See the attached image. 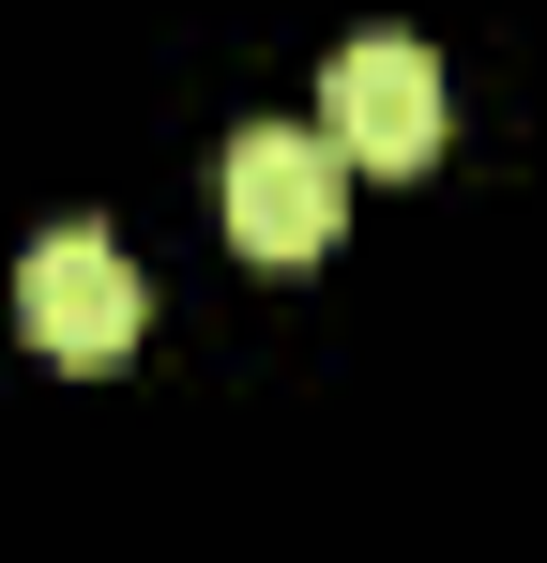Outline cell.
Wrapping results in <instances>:
<instances>
[{
  "mask_svg": "<svg viewBox=\"0 0 547 563\" xmlns=\"http://www.w3.org/2000/svg\"><path fill=\"white\" fill-rule=\"evenodd\" d=\"M213 198H228V244L244 260H320L335 213H350V153L304 137V122H244L228 168H213Z\"/></svg>",
  "mask_w": 547,
  "mask_h": 563,
  "instance_id": "1",
  "label": "cell"
},
{
  "mask_svg": "<svg viewBox=\"0 0 547 563\" xmlns=\"http://www.w3.org/2000/svg\"><path fill=\"white\" fill-rule=\"evenodd\" d=\"M15 320H31V351L46 366H122L137 351V275H122V244L107 229H46L31 260H15Z\"/></svg>",
  "mask_w": 547,
  "mask_h": 563,
  "instance_id": "3",
  "label": "cell"
},
{
  "mask_svg": "<svg viewBox=\"0 0 547 563\" xmlns=\"http://www.w3.org/2000/svg\"><path fill=\"white\" fill-rule=\"evenodd\" d=\"M320 137H335L350 168H380V184H411V168L442 153V62H426L411 31L335 46V77H320Z\"/></svg>",
  "mask_w": 547,
  "mask_h": 563,
  "instance_id": "2",
  "label": "cell"
}]
</instances>
